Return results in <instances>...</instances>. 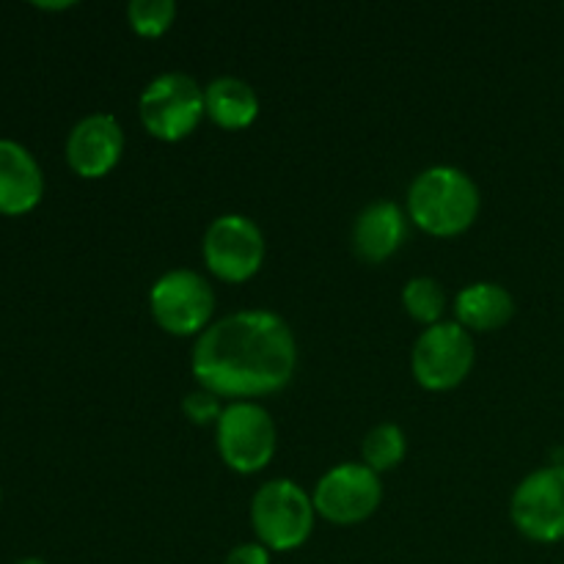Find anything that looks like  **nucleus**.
<instances>
[{
  "label": "nucleus",
  "mask_w": 564,
  "mask_h": 564,
  "mask_svg": "<svg viewBox=\"0 0 564 564\" xmlns=\"http://www.w3.org/2000/svg\"><path fill=\"white\" fill-rule=\"evenodd\" d=\"M295 367V334L281 314L268 308H242L215 319L191 352L196 383L231 402L284 389Z\"/></svg>",
  "instance_id": "f257e3e1"
},
{
  "label": "nucleus",
  "mask_w": 564,
  "mask_h": 564,
  "mask_svg": "<svg viewBox=\"0 0 564 564\" xmlns=\"http://www.w3.org/2000/svg\"><path fill=\"white\" fill-rule=\"evenodd\" d=\"M479 207V185L457 165H430L408 187V218L433 237H455L471 229Z\"/></svg>",
  "instance_id": "f03ea898"
},
{
  "label": "nucleus",
  "mask_w": 564,
  "mask_h": 564,
  "mask_svg": "<svg viewBox=\"0 0 564 564\" xmlns=\"http://www.w3.org/2000/svg\"><path fill=\"white\" fill-rule=\"evenodd\" d=\"M314 501L295 479H270L253 494L251 523L257 543L270 551H295L312 538Z\"/></svg>",
  "instance_id": "7ed1b4c3"
},
{
  "label": "nucleus",
  "mask_w": 564,
  "mask_h": 564,
  "mask_svg": "<svg viewBox=\"0 0 564 564\" xmlns=\"http://www.w3.org/2000/svg\"><path fill=\"white\" fill-rule=\"evenodd\" d=\"M279 430L273 416L257 400H235L215 424V446L231 471L257 474L273 460Z\"/></svg>",
  "instance_id": "20e7f679"
},
{
  "label": "nucleus",
  "mask_w": 564,
  "mask_h": 564,
  "mask_svg": "<svg viewBox=\"0 0 564 564\" xmlns=\"http://www.w3.org/2000/svg\"><path fill=\"white\" fill-rule=\"evenodd\" d=\"M138 113L149 135L160 141H182L207 116L204 88L187 72H163L152 77L138 99Z\"/></svg>",
  "instance_id": "39448f33"
},
{
  "label": "nucleus",
  "mask_w": 564,
  "mask_h": 564,
  "mask_svg": "<svg viewBox=\"0 0 564 564\" xmlns=\"http://www.w3.org/2000/svg\"><path fill=\"white\" fill-rule=\"evenodd\" d=\"M149 312L165 334L202 336L213 325L215 290L196 270H165L149 290Z\"/></svg>",
  "instance_id": "423d86ee"
},
{
  "label": "nucleus",
  "mask_w": 564,
  "mask_h": 564,
  "mask_svg": "<svg viewBox=\"0 0 564 564\" xmlns=\"http://www.w3.org/2000/svg\"><path fill=\"white\" fill-rule=\"evenodd\" d=\"M477 345L457 319H441L419 334L411 350V372L427 391H449L471 375Z\"/></svg>",
  "instance_id": "0eeeda50"
},
{
  "label": "nucleus",
  "mask_w": 564,
  "mask_h": 564,
  "mask_svg": "<svg viewBox=\"0 0 564 564\" xmlns=\"http://www.w3.org/2000/svg\"><path fill=\"white\" fill-rule=\"evenodd\" d=\"M202 253L209 273L229 284H240V281L253 279L262 268L264 235L257 220L248 215H218L204 231Z\"/></svg>",
  "instance_id": "6e6552de"
},
{
  "label": "nucleus",
  "mask_w": 564,
  "mask_h": 564,
  "mask_svg": "<svg viewBox=\"0 0 564 564\" xmlns=\"http://www.w3.org/2000/svg\"><path fill=\"white\" fill-rule=\"evenodd\" d=\"M312 501L325 521L352 527L375 516L383 501V482L367 463H339L319 477Z\"/></svg>",
  "instance_id": "1a4fd4ad"
},
{
  "label": "nucleus",
  "mask_w": 564,
  "mask_h": 564,
  "mask_svg": "<svg viewBox=\"0 0 564 564\" xmlns=\"http://www.w3.org/2000/svg\"><path fill=\"white\" fill-rule=\"evenodd\" d=\"M510 518L534 543L564 540V466L551 463L523 477L510 499Z\"/></svg>",
  "instance_id": "9d476101"
},
{
  "label": "nucleus",
  "mask_w": 564,
  "mask_h": 564,
  "mask_svg": "<svg viewBox=\"0 0 564 564\" xmlns=\"http://www.w3.org/2000/svg\"><path fill=\"white\" fill-rule=\"evenodd\" d=\"M124 154V130L113 113H88L66 135V163L86 180H99Z\"/></svg>",
  "instance_id": "9b49d317"
},
{
  "label": "nucleus",
  "mask_w": 564,
  "mask_h": 564,
  "mask_svg": "<svg viewBox=\"0 0 564 564\" xmlns=\"http://www.w3.org/2000/svg\"><path fill=\"white\" fill-rule=\"evenodd\" d=\"M408 240V215L389 198L367 204L352 224V248L369 264H380L394 257Z\"/></svg>",
  "instance_id": "f8f14e48"
},
{
  "label": "nucleus",
  "mask_w": 564,
  "mask_h": 564,
  "mask_svg": "<svg viewBox=\"0 0 564 564\" xmlns=\"http://www.w3.org/2000/svg\"><path fill=\"white\" fill-rule=\"evenodd\" d=\"M44 174L31 149L0 138V213L25 215L42 202Z\"/></svg>",
  "instance_id": "ddd939ff"
},
{
  "label": "nucleus",
  "mask_w": 564,
  "mask_h": 564,
  "mask_svg": "<svg viewBox=\"0 0 564 564\" xmlns=\"http://www.w3.org/2000/svg\"><path fill=\"white\" fill-rule=\"evenodd\" d=\"M455 314L457 323L468 330H488L501 328L516 314V297L505 284L496 281H474L466 290L457 292L455 297Z\"/></svg>",
  "instance_id": "4468645a"
},
{
  "label": "nucleus",
  "mask_w": 564,
  "mask_h": 564,
  "mask_svg": "<svg viewBox=\"0 0 564 564\" xmlns=\"http://www.w3.org/2000/svg\"><path fill=\"white\" fill-rule=\"evenodd\" d=\"M207 116L224 130H246L259 116V94L248 80L235 75H220L204 88Z\"/></svg>",
  "instance_id": "2eb2a0df"
},
{
  "label": "nucleus",
  "mask_w": 564,
  "mask_h": 564,
  "mask_svg": "<svg viewBox=\"0 0 564 564\" xmlns=\"http://www.w3.org/2000/svg\"><path fill=\"white\" fill-rule=\"evenodd\" d=\"M408 455V438L405 430L394 422H380L364 435L361 444V463H367L372 471L383 474L391 471V468L400 466Z\"/></svg>",
  "instance_id": "dca6fc26"
},
{
  "label": "nucleus",
  "mask_w": 564,
  "mask_h": 564,
  "mask_svg": "<svg viewBox=\"0 0 564 564\" xmlns=\"http://www.w3.org/2000/svg\"><path fill=\"white\" fill-rule=\"evenodd\" d=\"M402 306L416 323H424L430 328V325L441 323V314L446 308L444 286L433 275H413L402 286Z\"/></svg>",
  "instance_id": "f3484780"
},
{
  "label": "nucleus",
  "mask_w": 564,
  "mask_h": 564,
  "mask_svg": "<svg viewBox=\"0 0 564 564\" xmlns=\"http://www.w3.org/2000/svg\"><path fill=\"white\" fill-rule=\"evenodd\" d=\"M127 20L138 36L158 39L174 25L176 3L174 0H130L127 6Z\"/></svg>",
  "instance_id": "a211bd4d"
},
{
  "label": "nucleus",
  "mask_w": 564,
  "mask_h": 564,
  "mask_svg": "<svg viewBox=\"0 0 564 564\" xmlns=\"http://www.w3.org/2000/svg\"><path fill=\"white\" fill-rule=\"evenodd\" d=\"M182 411L185 416L191 419L193 424H218L220 413H224V405H220V397L213 394L207 389H196V391H187L182 397Z\"/></svg>",
  "instance_id": "6ab92c4d"
},
{
  "label": "nucleus",
  "mask_w": 564,
  "mask_h": 564,
  "mask_svg": "<svg viewBox=\"0 0 564 564\" xmlns=\"http://www.w3.org/2000/svg\"><path fill=\"white\" fill-rule=\"evenodd\" d=\"M224 564H270V549L262 543H242L226 554Z\"/></svg>",
  "instance_id": "aec40b11"
},
{
  "label": "nucleus",
  "mask_w": 564,
  "mask_h": 564,
  "mask_svg": "<svg viewBox=\"0 0 564 564\" xmlns=\"http://www.w3.org/2000/svg\"><path fill=\"white\" fill-rule=\"evenodd\" d=\"M39 9H69L72 3H36Z\"/></svg>",
  "instance_id": "412c9836"
},
{
  "label": "nucleus",
  "mask_w": 564,
  "mask_h": 564,
  "mask_svg": "<svg viewBox=\"0 0 564 564\" xmlns=\"http://www.w3.org/2000/svg\"><path fill=\"white\" fill-rule=\"evenodd\" d=\"M17 564H47V562L39 560V556H25V560H20Z\"/></svg>",
  "instance_id": "4be33fe9"
}]
</instances>
